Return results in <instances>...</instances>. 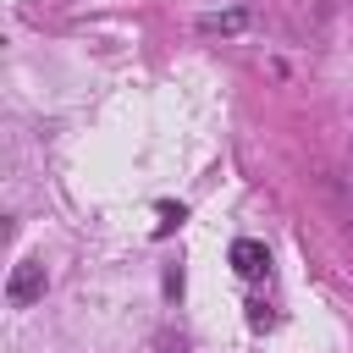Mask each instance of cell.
<instances>
[{
  "label": "cell",
  "mask_w": 353,
  "mask_h": 353,
  "mask_svg": "<svg viewBox=\"0 0 353 353\" xmlns=\"http://www.w3.org/2000/svg\"><path fill=\"white\" fill-rule=\"evenodd\" d=\"M44 287H50V276H44V265H33V259H22V265L11 270V281H6V298H11L17 309H28V303H39V298H44Z\"/></svg>",
  "instance_id": "obj_1"
},
{
  "label": "cell",
  "mask_w": 353,
  "mask_h": 353,
  "mask_svg": "<svg viewBox=\"0 0 353 353\" xmlns=\"http://www.w3.org/2000/svg\"><path fill=\"white\" fill-rule=\"evenodd\" d=\"M232 265H237V270H243V276H259V270H265V248H259V243H248V237H243V243H237V248H232Z\"/></svg>",
  "instance_id": "obj_3"
},
{
  "label": "cell",
  "mask_w": 353,
  "mask_h": 353,
  "mask_svg": "<svg viewBox=\"0 0 353 353\" xmlns=\"http://www.w3.org/2000/svg\"><path fill=\"white\" fill-rule=\"evenodd\" d=\"M248 28V11L243 6H232V11H210V17H199V33H243Z\"/></svg>",
  "instance_id": "obj_2"
}]
</instances>
